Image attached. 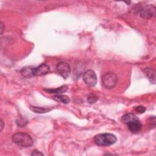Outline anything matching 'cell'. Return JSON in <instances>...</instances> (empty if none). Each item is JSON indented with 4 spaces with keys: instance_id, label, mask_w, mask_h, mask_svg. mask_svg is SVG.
Returning <instances> with one entry per match:
<instances>
[{
    "instance_id": "obj_1",
    "label": "cell",
    "mask_w": 156,
    "mask_h": 156,
    "mask_svg": "<svg viewBox=\"0 0 156 156\" xmlns=\"http://www.w3.org/2000/svg\"><path fill=\"white\" fill-rule=\"evenodd\" d=\"M96 144L101 146H108L113 144L117 141L115 135L112 133H104L96 135L94 138Z\"/></svg>"
},
{
    "instance_id": "obj_2",
    "label": "cell",
    "mask_w": 156,
    "mask_h": 156,
    "mask_svg": "<svg viewBox=\"0 0 156 156\" xmlns=\"http://www.w3.org/2000/svg\"><path fill=\"white\" fill-rule=\"evenodd\" d=\"M12 139L13 143L23 147H30L34 143L32 137L29 135L23 132L15 133L12 136Z\"/></svg>"
},
{
    "instance_id": "obj_3",
    "label": "cell",
    "mask_w": 156,
    "mask_h": 156,
    "mask_svg": "<svg viewBox=\"0 0 156 156\" xmlns=\"http://www.w3.org/2000/svg\"><path fill=\"white\" fill-rule=\"evenodd\" d=\"M118 82V77L113 73H107L102 77V84L107 89L113 88Z\"/></svg>"
},
{
    "instance_id": "obj_4",
    "label": "cell",
    "mask_w": 156,
    "mask_h": 156,
    "mask_svg": "<svg viewBox=\"0 0 156 156\" xmlns=\"http://www.w3.org/2000/svg\"><path fill=\"white\" fill-rule=\"evenodd\" d=\"M83 80L86 84L90 87H94L97 83V77L94 71L88 69L83 74Z\"/></svg>"
},
{
    "instance_id": "obj_5",
    "label": "cell",
    "mask_w": 156,
    "mask_h": 156,
    "mask_svg": "<svg viewBox=\"0 0 156 156\" xmlns=\"http://www.w3.org/2000/svg\"><path fill=\"white\" fill-rule=\"evenodd\" d=\"M155 15V7L153 5L148 4L143 7L140 11V16L145 19H149Z\"/></svg>"
},
{
    "instance_id": "obj_6",
    "label": "cell",
    "mask_w": 156,
    "mask_h": 156,
    "mask_svg": "<svg viewBox=\"0 0 156 156\" xmlns=\"http://www.w3.org/2000/svg\"><path fill=\"white\" fill-rule=\"evenodd\" d=\"M57 70L58 74L64 79L68 77L71 73V68L68 63L65 62H61L57 65Z\"/></svg>"
},
{
    "instance_id": "obj_7",
    "label": "cell",
    "mask_w": 156,
    "mask_h": 156,
    "mask_svg": "<svg viewBox=\"0 0 156 156\" xmlns=\"http://www.w3.org/2000/svg\"><path fill=\"white\" fill-rule=\"evenodd\" d=\"M126 124L129 130L133 133H138V132H140V130L141 129V126H142L138 118L129 121V122H127L126 123Z\"/></svg>"
},
{
    "instance_id": "obj_8",
    "label": "cell",
    "mask_w": 156,
    "mask_h": 156,
    "mask_svg": "<svg viewBox=\"0 0 156 156\" xmlns=\"http://www.w3.org/2000/svg\"><path fill=\"white\" fill-rule=\"evenodd\" d=\"M50 71V67L46 63H41L36 68H34V76H41L48 74Z\"/></svg>"
},
{
    "instance_id": "obj_9",
    "label": "cell",
    "mask_w": 156,
    "mask_h": 156,
    "mask_svg": "<svg viewBox=\"0 0 156 156\" xmlns=\"http://www.w3.org/2000/svg\"><path fill=\"white\" fill-rule=\"evenodd\" d=\"M34 68L31 66H25L20 70L21 75L26 78H30L34 76Z\"/></svg>"
},
{
    "instance_id": "obj_10",
    "label": "cell",
    "mask_w": 156,
    "mask_h": 156,
    "mask_svg": "<svg viewBox=\"0 0 156 156\" xmlns=\"http://www.w3.org/2000/svg\"><path fill=\"white\" fill-rule=\"evenodd\" d=\"M145 75L147 76L148 79L153 83H155V72L151 68H147L143 70Z\"/></svg>"
},
{
    "instance_id": "obj_11",
    "label": "cell",
    "mask_w": 156,
    "mask_h": 156,
    "mask_svg": "<svg viewBox=\"0 0 156 156\" xmlns=\"http://www.w3.org/2000/svg\"><path fill=\"white\" fill-rule=\"evenodd\" d=\"M68 87L67 85H62L58 88H55V89H44V91H47L49 93H55V94H61L63 93H65L67 91Z\"/></svg>"
},
{
    "instance_id": "obj_12",
    "label": "cell",
    "mask_w": 156,
    "mask_h": 156,
    "mask_svg": "<svg viewBox=\"0 0 156 156\" xmlns=\"http://www.w3.org/2000/svg\"><path fill=\"white\" fill-rule=\"evenodd\" d=\"M52 99L57 102H62L63 104H68L70 101L69 98L66 95L63 94H57L52 97Z\"/></svg>"
},
{
    "instance_id": "obj_13",
    "label": "cell",
    "mask_w": 156,
    "mask_h": 156,
    "mask_svg": "<svg viewBox=\"0 0 156 156\" xmlns=\"http://www.w3.org/2000/svg\"><path fill=\"white\" fill-rule=\"evenodd\" d=\"M30 110L36 113H45L50 112L52 110V108L48 107H35L30 106Z\"/></svg>"
},
{
    "instance_id": "obj_14",
    "label": "cell",
    "mask_w": 156,
    "mask_h": 156,
    "mask_svg": "<svg viewBox=\"0 0 156 156\" xmlns=\"http://www.w3.org/2000/svg\"><path fill=\"white\" fill-rule=\"evenodd\" d=\"M137 117L135 115L132 113H128L125 115H124L122 118H121V121L125 124H126L127 122H129L130 120H132L133 119L136 118Z\"/></svg>"
},
{
    "instance_id": "obj_15",
    "label": "cell",
    "mask_w": 156,
    "mask_h": 156,
    "mask_svg": "<svg viewBox=\"0 0 156 156\" xmlns=\"http://www.w3.org/2000/svg\"><path fill=\"white\" fill-rule=\"evenodd\" d=\"M98 98L94 95V94H90L88 98H87V101L89 104H93L95 102H96V101L98 100Z\"/></svg>"
},
{
    "instance_id": "obj_16",
    "label": "cell",
    "mask_w": 156,
    "mask_h": 156,
    "mask_svg": "<svg viewBox=\"0 0 156 156\" xmlns=\"http://www.w3.org/2000/svg\"><path fill=\"white\" fill-rule=\"evenodd\" d=\"M135 110L140 113H143L146 111V108L144 106H138L135 108Z\"/></svg>"
},
{
    "instance_id": "obj_17",
    "label": "cell",
    "mask_w": 156,
    "mask_h": 156,
    "mask_svg": "<svg viewBox=\"0 0 156 156\" xmlns=\"http://www.w3.org/2000/svg\"><path fill=\"white\" fill-rule=\"evenodd\" d=\"M44 154L37 150H35L33 151V152L31 154V155H43Z\"/></svg>"
},
{
    "instance_id": "obj_18",
    "label": "cell",
    "mask_w": 156,
    "mask_h": 156,
    "mask_svg": "<svg viewBox=\"0 0 156 156\" xmlns=\"http://www.w3.org/2000/svg\"><path fill=\"white\" fill-rule=\"evenodd\" d=\"M4 24L2 23H1V34L2 33L3 30H4Z\"/></svg>"
},
{
    "instance_id": "obj_19",
    "label": "cell",
    "mask_w": 156,
    "mask_h": 156,
    "mask_svg": "<svg viewBox=\"0 0 156 156\" xmlns=\"http://www.w3.org/2000/svg\"><path fill=\"white\" fill-rule=\"evenodd\" d=\"M3 128H4V122H3V121L1 119V131L2 130Z\"/></svg>"
}]
</instances>
